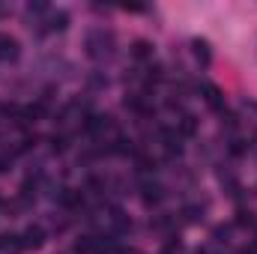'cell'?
<instances>
[{
  "label": "cell",
  "mask_w": 257,
  "mask_h": 254,
  "mask_svg": "<svg viewBox=\"0 0 257 254\" xmlns=\"http://www.w3.org/2000/svg\"><path fill=\"white\" fill-rule=\"evenodd\" d=\"M15 48H18V45H15V39L0 36V57H15V54H18Z\"/></svg>",
  "instance_id": "cell-1"
},
{
  "label": "cell",
  "mask_w": 257,
  "mask_h": 254,
  "mask_svg": "<svg viewBox=\"0 0 257 254\" xmlns=\"http://www.w3.org/2000/svg\"><path fill=\"white\" fill-rule=\"evenodd\" d=\"M147 54H150L147 42H138V45H135V57H147Z\"/></svg>",
  "instance_id": "cell-2"
}]
</instances>
